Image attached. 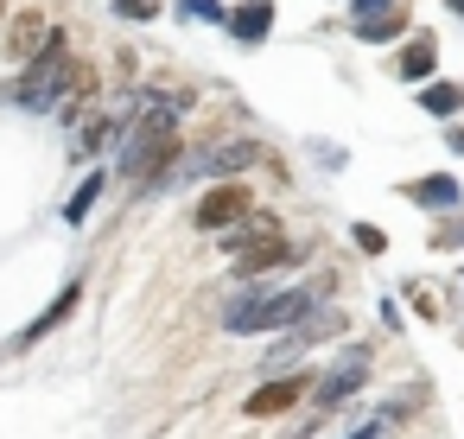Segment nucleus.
Returning <instances> with one entry per match:
<instances>
[{"label": "nucleus", "instance_id": "20", "mask_svg": "<svg viewBox=\"0 0 464 439\" xmlns=\"http://www.w3.org/2000/svg\"><path fill=\"white\" fill-rule=\"evenodd\" d=\"M432 242H439V249H458V242H464V223H445V229H439Z\"/></svg>", "mask_w": 464, "mask_h": 439}, {"label": "nucleus", "instance_id": "14", "mask_svg": "<svg viewBox=\"0 0 464 439\" xmlns=\"http://www.w3.org/2000/svg\"><path fill=\"white\" fill-rule=\"evenodd\" d=\"M407 198H413V204H439V210H451V204H458V179H413Z\"/></svg>", "mask_w": 464, "mask_h": 439}, {"label": "nucleus", "instance_id": "15", "mask_svg": "<svg viewBox=\"0 0 464 439\" xmlns=\"http://www.w3.org/2000/svg\"><path fill=\"white\" fill-rule=\"evenodd\" d=\"M102 185H109V179H102V172H90V179L77 185V198L64 204V223H83V217L96 210V198H102Z\"/></svg>", "mask_w": 464, "mask_h": 439}, {"label": "nucleus", "instance_id": "23", "mask_svg": "<svg viewBox=\"0 0 464 439\" xmlns=\"http://www.w3.org/2000/svg\"><path fill=\"white\" fill-rule=\"evenodd\" d=\"M445 7H451V14H464V0H445Z\"/></svg>", "mask_w": 464, "mask_h": 439}, {"label": "nucleus", "instance_id": "19", "mask_svg": "<svg viewBox=\"0 0 464 439\" xmlns=\"http://www.w3.org/2000/svg\"><path fill=\"white\" fill-rule=\"evenodd\" d=\"M115 14H121V20H153L160 0H115Z\"/></svg>", "mask_w": 464, "mask_h": 439}, {"label": "nucleus", "instance_id": "7", "mask_svg": "<svg viewBox=\"0 0 464 439\" xmlns=\"http://www.w3.org/2000/svg\"><path fill=\"white\" fill-rule=\"evenodd\" d=\"M299 395H305V376H286V382H261V388H255V395H248L242 407H248L255 420H267V414H280V407H293Z\"/></svg>", "mask_w": 464, "mask_h": 439}, {"label": "nucleus", "instance_id": "22", "mask_svg": "<svg viewBox=\"0 0 464 439\" xmlns=\"http://www.w3.org/2000/svg\"><path fill=\"white\" fill-rule=\"evenodd\" d=\"M451 147H458V153H464V128H451Z\"/></svg>", "mask_w": 464, "mask_h": 439}, {"label": "nucleus", "instance_id": "24", "mask_svg": "<svg viewBox=\"0 0 464 439\" xmlns=\"http://www.w3.org/2000/svg\"><path fill=\"white\" fill-rule=\"evenodd\" d=\"M0 20H7V0H0Z\"/></svg>", "mask_w": 464, "mask_h": 439}, {"label": "nucleus", "instance_id": "18", "mask_svg": "<svg viewBox=\"0 0 464 439\" xmlns=\"http://www.w3.org/2000/svg\"><path fill=\"white\" fill-rule=\"evenodd\" d=\"M179 20H223V7H217V0H179Z\"/></svg>", "mask_w": 464, "mask_h": 439}, {"label": "nucleus", "instance_id": "3", "mask_svg": "<svg viewBox=\"0 0 464 439\" xmlns=\"http://www.w3.org/2000/svg\"><path fill=\"white\" fill-rule=\"evenodd\" d=\"M318 306V287H299V293H274V287H248V293H236L229 299V312H223V325L229 331H280V325H299L305 312Z\"/></svg>", "mask_w": 464, "mask_h": 439}, {"label": "nucleus", "instance_id": "5", "mask_svg": "<svg viewBox=\"0 0 464 439\" xmlns=\"http://www.w3.org/2000/svg\"><path fill=\"white\" fill-rule=\"evenodd\" d=\"M362 382H369V350H350V356L318 382V407H337V401H343V395H356Z\"/></svg>", "mask_w": 464, "mask_h": 439}, {"label": "nucleus", "instance_id": "6", "mask_svg": "<svg viewBox=\"0 0 464 439\" xmlns=\"http://www.w3.org/2000/svg\"><path fill=\"white\" fill-rule=\"evenodd\" d=\"M236 217H248V191H242V185H217V191L198 204V229H223V223H236Z\"/></svg>", "mask_w": 464, "mask_h": 439}, {"label": "nucleus", "instance_id": "12", "mask_svg": "<svg viewBox=\"0 0 464 439\" xmlns=\"http://www.w3.org/2000/svg\"><path fill=\"white\" fill-rule=\"evenodd\" d=\"M255 160H261V147H210V153H198V166H191V172L223 179L229 166H255Z\"/></svg>", "mask_w": 464, "mask_h": 439}, {"label": "nucleus", "instance_id": "8", "mask_svg": "<svg viewBox=\"0 0 464 439\" xmlns=\"http://www.w3.org/2000/svg\"><path fill=\"white\" fill-rule=\"evenodd\" d=\"M286 261V242H280V229L274 236H261V242H248V249H236V268H242V280H261L267 268H280Z\"/></svg>", "mask_w": 464, "mask_h": 439}, {"label": "nucleus", "instance_id": "11", "mask_svg": "<svg viewBox=\"0 0 464 439\" xmlns=\"http://www.w3.org/2000/svg\"><path fill=\"white\" fill-rule=\"evenodd\" d=\"M223 20H229V33H236V39H248V45H255V39H267L274 7H267V0H242V7H236V14H223Z\"/></svg>", "mask_w": 464, "mask_h": 439}, {"label": "nucleus", "instance_id": "9", "mask_svg": "<svg viewBox=\"0 0 464 439\" xmlns=\"http://www.w3.org/2000/svg\"><path fill=\"white\" fill-rule=\"evenodd\" d=\"M45 39H52L45 14H20V20H14V33H7V58H14V64H26V58H33Z\"/></svg>", "mask_w": 464, "mask_h": 439}, {"label": "nucleus", "instance_id": "10", "mask_svg": "<svg viewBox=\"0 0 464 439\" xmlns=\"http://www.w3.org/2000/svg\"><path fill=\"white\" fill-rule=\"evenodd\" d=\"M77 299H83V287L71 280V287H64V293H58V299H52V306H45V312H39V318L26 325V331H20V344H39L45 331H58V325H64V318L77 312Z\"/></svg>", "mask_w": 464, "mask_h": 439}, {"label": "nucleus", "instance_id": "17", "mask_svg": "<svg viewBox=\"0 0 464 439\" xmlns=\"http://www.w3.org/2000/svg\"><path fill=\"white\" fill-rule=\"evenodd\" d=\"M261 236H274V217H248V223H236V229L223 236V249L236 255V249H248V242H261Z\"/></svg>", "mask_w": 464, "mask_h": 439}, {"label": "nucleus", "instance_id": "13", "mask_svg": "<svg viewBox=\"0 0 464 439\" xmlns=\"http://www.w3.org/2000/svg\"><path fill=\"white\" fill-rule=\"evenodd\" d=\"M432 64H439V45H432V39H413V45L401 52V64H394V77H407V83H420V77H426Z\"/></svg>", "mask_w": 464, "mask_h": 439}, {"label": "nucleus", "instance_id": "4", "mask_svg": "<svg viewBox=\"0 0 464 439\" xmlns=\"http://www.w3.org/2000/svg\"><path fill=\"white\" fill-rule=\"evenodd\" d=\"M401 0H356L350 7V26H356V39H394L401 33Z\"/></svg>", "mask_w": 464, "mask_h": 439}, {"label": "nucleus", "instance_id": "21", "mask_svg": "<svg viewBox=\"0 0 464 439\" xmlns=\"http://www.w3.org/2000/svg\"><path fill=\"white\" fill-rule=\"evenodd\" d=\"M350 439H382V420H369V426H356Z\"/></svg>", "mask_w": 464, "mask_h": 439}, {"label": "nucleus", "instance_id": "16", "mask_svg": "<svg viewBox=\"0 0 464 439\" xmlns=\"http://www.w3.org/2000/svg\"><path fill=\"white\" fill-rule=\"evenodd\" d=\"M420 102H426L432 115H458V109H464V90H458V83H432V90H420Z\"/></svg>", "mask_w": 464, "mask_h": 439}, {"label": "nucleus", "instance_id": "2", "mask_svg": "<svg viewBox=\"0 0 464 439\" xmlns=\"http://www.w3.org/2000/svg\"><path fill=\"white\" fill-rule=\"evenodd\" d=\"M115 166L128 179L172 166V102L166 96H140L128 115H115Z\"/></svg>", "mask_w": 464, "mask_h": 439}, {"label": "nucleus", "instance_id": "1", "mask_svg": "<svg viewBox=\"0 0 464 439\" xmlns=\"http://www.w3.org/2000/svg\"><path fill=\"white\" fill-rule=\"evenodd\" d=\"M77 90H83V77H77V64H71V52H64V33H52V39L20 64L14 83H0V102L33 109V115H58L64 102H77Z\"/></svg>", "mask_w": 464, "mask_h": 439}]
</instances>
